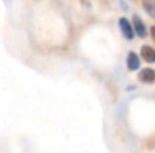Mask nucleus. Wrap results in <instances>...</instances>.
I'll use <instances>...</instances> for the list:
<instances>
[{
    "label": "nucleus",
    "instance_id": "nucleus-3",
    "mask_svg": "<svg viewBox=\"0 0 155 153\" xmlns=\"http://www.w3.org/2000/svg\"><path fill=\"white\" fill-rule=\"evenodd\" d=\"M127 68L130 71H137L140 68V57L134 51H130L127 56Z\"/></svg>",
    "mask_w": 155,
    "mask_h": 153
},
{
    "label": "nucleus",
    "instance_id": "nucleus-1",
    "mask_svg": "<svg viewBox=\"0 0 155 153\" xmlns=\"http://www.w3.org/2000/svg\"><path fill=\"white\" fill-rule=\"evenodd\" d=\"M133 29H134V33L139 36V38H146L148 35V29L145 26V21L140 18V15L134 14L133 15Z\"/></svg>",
    "mask_w": 155,
    "mask_h": 153
},
{
    "label": "nucleus",
    "instance_id": "nucleus-8",
    "mask_svg": "<svg viewBox=\"0 0 155 153\" xmlns=\"http://www.w3.org/2000/svg\"><path fill=\"white\" fill-rule=\"evenodd\" d=\"M151 36H152V39H154V42H155V26L151 27Z\"/></svg>",
    "mask_w": 155,
    "mask_h": 153
},
{
    "label": "nucleus",
    "instance_id": "nucleus-5",
    "mask_svg": "<svg viewBox=\"0 0 155 153\" xmlns=\"http://www.w3.org/2000/svg\"><path fill=\"white\" fill-rule=\"evenodd\" d=\"M140 57L148 63H155V48L151 45H143L140 50Z\"/></svg>",
    "mask_w": 155,
    "mask_h": 153
},
{
    "label": "nucleus",
    "instance_id": "nucleus-2",
    "mask_svg": "<svg viewBox=\"0 0 155 153\" xmlns=\"http://www.w3.org/2000/svg\"><path fill=\"white\" fill-rule=\"evenodd\" d=\"M119 29L122 32V35L125 36V39L133 41L134 39V29H133V23H130L125 17L119 18Z\"/></svg>",
    "mask_w": 155,
    "mask_h": 153
},
{
    "label": "nucleus",
    "instance_id": "nucleus-7",
    "mask_svg": "<svg viewBox=\"0 0 155 153\" xmlns=\"http://www.w3.org/2000/svg\"><path fill=\"white\" fill-rule=\"evenodd\" d=\"M145 147H146L148 150H152V149H155V135L149 137V138L146 140V143H145Z\"/></svg>",
    "mask_w": 155,
    "mask_h": 153
},
{
    "label": "nucleus",
    "instance_id": "nucleus-4",
    "mask_svg": "<svg viewBox=\"0 0 155 153\" xmlns=\"http://www.w3.org/2000/svg\"><path fill=\"white\" fill-rule=\"evenodd\" d=\"M139 81L146 83V84L154 83V81H155V69H152V68L142 69V71L139 72Z\"/></svg>",
    "mask_w": 155,
    "mask_h": 153
},
{
    "label": "nucleus",
    "instance_id": "nucleus-6",
    "mask_svg": "<svg viewBox=\"0 0 155 153\" xmlns=\"http://www.w3.org/2000/svg\"><path fill=\"white\" fill-rule=\"evenodd\" d=\"M142 6H143L145 12L155 20V0H145V2L142 3Z\"/></svg>",
    "mask_w": 155,
    "mask_h": 153
}]
</instances>
